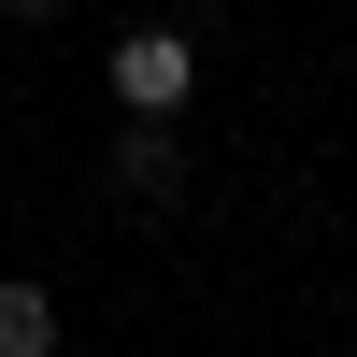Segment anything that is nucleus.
Listing matches in <instances>:
<instances>
[{"mask_svg":"<svg viewBox=\"0 0 357 357\" xmlns=\"http://www.w3.org/2000/svg\"><path fill=\"white\" fill-rule=\"evenodd\" d=\"M100 86H114V114H186V86H200V43H186V29H158V15H143L129 43L100 57Z\"/></svg>","mask_w":357,"mask_h":357,"instance_id":"obj_1","label":"nucleus"},{"mask_svg":"<svg viewBox=\"0 0 357 357\" xmlns=\"http://www.w3.org/2000/svg\"><path fill=\"white\" fill-rule=\"evenodd\" d=\"M100 172H114V200H172V186H186V143H172V114H129V129L100 143Z\"/></svg>","mask_w":357,"mask_h":357,"instance_id":"obj_2","label":"nucleus"},{"mask_svg":"<svg viewBox=\"0 0 357 357\" xmlns=\"http://www.w3.org/2000/svg\"><path fill=\"white\" fill-rule=\"evenodd\" d=\"M0 357H57V286L0 272Z\"/></svg>","mask_w":357,"mask_h":357,"instance_id":"obj_3","label":"nucleus"},{"mask_svg":"<svg viewBox=\"0 0 357 357\" xmlns=\"http://www.w3.org/2000/svg\"><path fill=\"white\" fill-rule=\"evenodd\" d=\"M0 15H57V0H0Z\"/></svg>","mask_w":357,"mask_h":357,"instance_id":"obj_4","label":"nucleus"}]
</instances>
